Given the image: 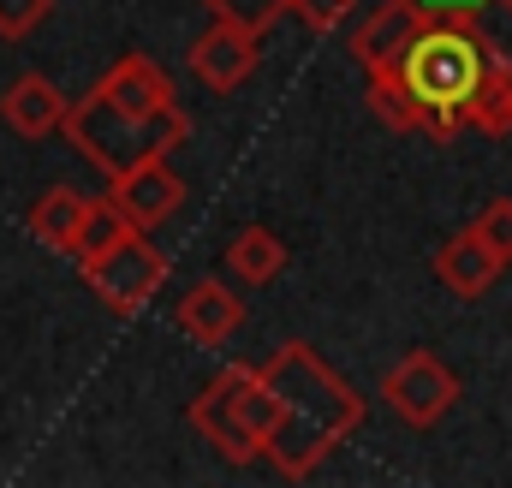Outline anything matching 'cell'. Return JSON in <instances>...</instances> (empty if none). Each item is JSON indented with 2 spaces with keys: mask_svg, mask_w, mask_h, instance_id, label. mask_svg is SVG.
I'll return each instance as SVG.
<instances>
[{
  "mask_svg": "<svg viewBox=\"0 0 512 488\" xmlns=\"http://www.w3.org/2000/svg\"><path fill=\"white\" fill-rule=\"evenodd\" d=\"M84 191H72V185H54V191H42L36 203H30V233L48 244V250H72V239H78V221H84Z\"/></svg>",
  "mask_w": 512,
  "mask_h": 488,
  "instance_id": "15",
  "label": "cell"
},
{
  "mask_svg": "<svg viewBox=\"0 0 512 488\" xmlns=\"http://www.w3.org/2000/svg\"><path fill=\"white\" fill-rule=\"evenodd\" d=\"M173 316H179V334H185V340H197V346H227V340L239 334V322H245V304H239L233 286L197 280V286L179 298Z\"/></svg>",
  "mask_w": 512,
  "mask_h": 488,
  "instance_id": "11",
  "label": "cell"
},
{
  "mask_svg": "<svg viewBox=\"0 0 512 488\" xmlns=\"http://www.w3.org/2000/svg\"><path fill=\"white\" fill-rule=\"evenodd\" d=\"M256 381H262L268 411H274L262 459L280 477H292V483L310 477V471H322V459L364 429L358 387L346 375H334V369L322 364V352L304 346V340H292L268 364H256Z\"/></svg>",
  "mask_w": 512,
  "mask_h": 488,
  "instance_id": "1",
  "label": "cell"
},
{
  "mask_svg": "<svg viewBox=\"0 0 512 488\" xmlns=\"http://www.w3.org/2000/svg\"><path fill=\"white\" fill-rule=\"evenodd\" d=\"M120 233H126L120 209H114L108 197H90V203H84V221H78V239H72V250H66V256H78V268H84L90 256H102V250L120 239Z\"/></svg>",
  "mask_w": 512,
  "mask_h": 488,
  "instance_id": "18",
  "label": "cell"
},
{
  "mask_svg": "<svg viewBox=\"0 0 512 488\" xmlns=\"http://www.w3.org/2000/svg\"><path fill=\"white\" fill-rule=\"evenodd\" d=\"M84 280H90V292H96L114 316H137L143 304H155V292H161V280H167V256L149 244V233L126 227L102 256L84 262Z\"/></svg>",
  "mask_w": 512,
  "mask_h": 488,
  "instance_id": "5",
  "label": "cell"
},
{
  "mask_svg": "<svg viewBox=\"0 0 512 488\" xmlns=\"http://www.w3.org/2000/svg\"><path fill=\"white\" fill-rule=\"evenodd\" d=\"M471 6H477V0H423V12H429V18H465Z\"/></svg>",
  "mask_w": 512,
  "mask_h": 488,
  "instance_id": "23",
  "label": "cell"
},
{
  "mask_svg": "<svg viewBox=\"0 0 512 488\" xmlns=\"http://www.w3.org/2000/svg\"><path fill=\"white\" fill-rule=\"evenodd\" d=\"M459 24L471 30V42H477L483 66H489V72H501V78H512V0H477Z\"/></svg>",
  "mask_w": 512,
  "mask_h": 488,
  "instance_id": "16",
  "label": "cell"
},
{
  "mask_svg": "<svg viewBox=\"0 0 512 488\" xmlns=\"http://www.w3.org/2000/svg\"><path fill=\"white\" fill-rule=\"evenodd\" d=\"M352 6L358 0H286V12H298L316 36H328V30H340L346 18H352Z\"/></svg>",
  "mask_w": 512,
  "mask_h": 488,
  "instance_id": "22",
  "label": "cell"
},
{
  "mask_svg": "<svg viewBox=\"0 0 512 488\" xmlns=\"http://www.w3.org/2000/svg\"><path fill=\"white\" fill-rule=\"evenodd\" d=\"M185 417H191V429H197L227 465H251V459H262V441H268V423H274L268 393H262V381H256V364L221 369V375L191 399Z\"/></svg>",
  "mask_w": 512,
  "mask_h": 488,
  "instance_id": "4",
  "label": "cell"
},
{
  "mask_svg": "<svg viewBox=\"0 0 512 488\" xmlns=\"http://www.w3.org/2000/svg\"><path fill=\"white\" fill-rule=\"evenodd\" d=\"M399 78H405V90H411L429 114H441V120L459 125L465 96L483 84V54H477L471 30H465L459 18H429V24L411 36V48L399 54ZM459 131H465V125H459Z\"/></svg>",
  "mask_w": 512,
  "mask_h": 488,
  "instance_id": "3",
  "label": "cell"
},
{
  "mask_svg": "<svg viewBox=\"0 0 512 488\" xmlns=\"http://www.w3.org/2000/svg\"><path fill=\"white\" fill-rule=\"evenodd\" d=\"M96 96H108L114 108H126V114H161V108H173L179 96H173V78L149 60V54H120L102 78H96Z\"/></svg>",
  "mask_w": 512,
  "mask_h": 488,
  "instance_id": "10",
  "label": "cell"
},
{
  "mask_svg": "<svg viewBox=\"0 0 512 488\" xmlns=\"http://www.w3.org/2000/svg\"><path fill=\"white\" fill-rule=\"evenodd\" d=\"M197 6H209V18H227V24L251 30V36H262L286 12V0H197Z\"/></svg>",
  "mask_w": 512,
  "mask_h": 488,
  "instance_id": "19",
  "label": "cell"
},
{
  "mask_svg": "<svg viewBox=\"0 0 512 488\" xmlns=\"http://www.w3.org/2000/svg\"><path fill=\"white\" fill-rule=\"evenodd\" d=\"M0 120L6 131H18V137H54L60 120H66V96L42 78V72H24V78H12L6 84V96H0Z\"/></svg>",
  "mask_w": 512,
  "mask_h": 488,
  "instance_id": "13",
  "label": "cell"
},
{
  "mask_svg": "<svg viewBox=\"0 0 512 488\" xmlns=\"http://www.w3.org/2000/svg\"><path fill=\"white\" fill-rule=\"evenodd\" d=\"M370 108H376V120L387 131H423V137H459V125L441 120V114H429L411 90H405V78H399V66H382V72H370Z\"/></svg>",
  "mask_w": 512,
  "mask_h": 488,
  "instance_id": "14",
  "label": "cell"
},
{
  "mask_svg": "<svg viewBox=\"0 0 512 488\" xmlns=\"http://www.w3.org/2000/svg\"><path fill=\"white\" fill-rule=\"evenodd\" d=\"M382 399L399 423L435 429V423L459 405V375L441 364L435 352H405V358L382 375Z\"/></svg>",
  "mask_w": 512,
  "mask_h": 488,
  "instance_id": "6",
  "label": "cell"
},
{
  "mask_svg": "<svg viewBox=\"0 0 512 488\" xmlns=\"http://www.w3.org/2000/svg\"><path fill=\"white\" fill-rule=\"evenodd\" d=\"M227 268L245 280V286H268L280 268H286V244L274 239L268 227H239L227 244Z\"/></svg>",
  "mask_w": 512,
  "mask_h": 488,
  "instance_id": "17",
  "label": "cell"
},
{
  "mask_svg": "<svg viewBox=\"0 0 512 488\" xmlns=\"http://www.w3.org/2000/svg\"><path fill=\"white\" fill-rule=\"evenodd\" d=\"M501 274H507V262L477 239L471 227H465V233H453V239L435 250V280H441L447 292H459V298H483Z\"/></svg>",
  "mask_w": 512,
  "mask_h": 488,
  "instance_id": "12",
  "label": "cell"
},
{
  "mask_svg": "<svg viewBox=\"0 0 512 488\" xmlns=\"http://www.w3.org/2000/svg\"><path fill=\"white\" fill-rule=\"evenodd\" d=\"M429 24L423 0H382L358 30H352V54L364 72H382V66H399V54L411 48V36Z\"/></svg>",
  "mask_w": 512,
  "mask_h": 488,
  "instance_id": "9",
  "label": "cell"
},
{
  "mask_svg": "<svg viewBox=\"0 0 512 488\" xmlns=\"http://www.w3.org/2000/svg\"><path fill=\"white\" fill-rule=\"evenodd\" d=\"M60 131L72 137V149L96 167V173H126L131 161H143V155H173L185 137H191V120H185V108L173 102V108H161V114H126V108H114L108 96H84V102H66V120Z\"/></svg>",
  "mask_w": 512,
  "mask_h": 488,
  "instance_id": "2",
  "label": "cell"
},
{
  "mask_svg": "<svg viewBox=\"0 0 512 488\" xmlns=\"http://www.w3.org/2000/svg\"><path fill=\"white\" fill-rule=\"evenodd\" d=\"M54 12V0H0V36L6 42H24L42 30V18Z\"/></svg>",
  "mask_w": 512,
  "mask_h": 488,
  "instance_id": "21",
  "label": "cell"
},
{
  "mask_svg": "<svg viewBox=\"0 0 512 488\" xmlns=\"http://www.w3.org/2000/svg\"><path fill=\"white\" fill-rule=\"evenodd\" d=\"M108 203L120 209L126 227L155 233L161 221L179 215V203H185V179L167 167V155H143V161H131L126 173L108 179Z\"/></svg>",
  "mask_w": 512,
  "mask_h": 488,
  "instance_id": "7",
  "label": "cell"
},
{
  "mask_svg": "<svg viewBox=\"0 0 512 488\" xmlns=\"http://www.w3.org/2000/svg\"><path fill=\"white\" fill-rule=\"evenodd\" d=\"M256 60H262V42H256L251 30H239V24H227V18H215L197 42H191V78L203 84V90H215V96H233L245 78L256 72Z\"/></svg>",
  "mask_w": 512,
  "mask_h": 488,
  "instance_id": "8",
  "label": "cell"
},
{
  "mask_svg": "<svg viewBox=\"0 0 512 488\" xmlns=\"http://www.w3.org/2000/svg\"><path fill=\"white\" fill-rule=\"evenodd\" d=\"M471 233L489 244L501 262H512V197H495V203H483V209H477V221H471Z\"/></svg>",
  "mask_w": 512,
  "mask_h": 488,
  "instance_id": "20",
  "label": "cell"
}]
</instances>
